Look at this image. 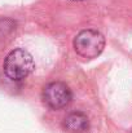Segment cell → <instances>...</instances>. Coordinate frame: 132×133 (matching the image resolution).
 Instances as JSON below:
<instances>
[{
  "label": "cell",
  "mask_w": 132,
  "mask_h": 133,
  "mask_svg": "<svg viewBox=\"0 0 132 133\" xmlns=\"http://www.w3.org/2000/svg\"><path fill=\"white\" fill-rule=\"evenodd\" d=\"M33 56L22 48H16L5 57L3 63L4 74L10 80H22L27 78L34 70Z\"/></svg>",
  "instance_id": "6da1fadb"
},
{
  "label": "cell",
  "mask_w": 132,
  "mask_h": 133,
  "mask_svg": "<svg viewBox=\"0 0 132 133\" xmlns=\"http://www.w3.org/2000/svg\"><path fill=\"white\" fill-rule=\"evenodd\" d=\"M105 48V38L96 30H83L74 39V49L75 52L86 58L93 59L101 54Z\"/></svg>",
  "instance_id": "7a4b0ae2"
},
{
  "label": "cell",
  "mask_w": 132,
  "mask_h": 133,
  "mask_svg": "<svg viewBox=\"0 0 132 133\" xmlns=\"http://www.w3.org/2000/svg\"><path fill=\"white\" fill-rule=\"evenodd\" d=\"M73 98L70 88L61 82H53L43 89V102L52 110H60L70 103Z\"/></svg>",
  "instance_id": "3957f363"
},
{
  "label": "cell",
  "mask_w": 132,
  "mask_h": 133,
  "mask_svg": "<svg viewBox=\"0 0 132 133\" xmlns=\"http://www.w3.org/2000/svg\"><path fill=\"white\" fill-rule=\"evenodd\" d=\"M64 127L73 133H82L87 131L88 128V118L86 114L77 111V112H71L65 118L64 122Z\"/></svg>",
  "instance_id": "277c9868"
},
{
  "label": "cell",
  "mask_w": 132,
  "mask_h": 133,
  "mask_svg": "<svg viewBox=\"0 0 132 133\" xmlns=\"http://www.w3.org/2000/svg\"><path fill=\"white\" fill-rule=\"evenodd\" d=\"M131 133H132V132H131Z\"/></svg>",
  "instance_id": "5b68a950"
}]
</instances>
